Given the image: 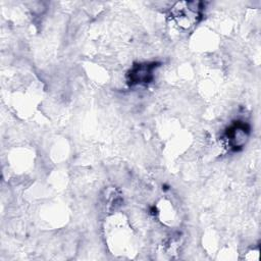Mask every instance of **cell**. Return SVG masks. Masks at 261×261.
Wrapping results in <instances>:
<instances>
[{
	"label": "cell",
	"mask_w": 261,
	"mask_h": 261,
	"mask_svg": "<svg viewBox=\"0 0 261 261\" xmlns=\"http://www.w3.org/2000/svg\"><path fill=\"white\" fill-rule=\"evenodd\" d=\"M154 64H139L135 66L129 72L130 82L134 84L148 83L152 77V71Z\"/></svg>",
	"instance_id": "cell-1"
}]
</instances>
